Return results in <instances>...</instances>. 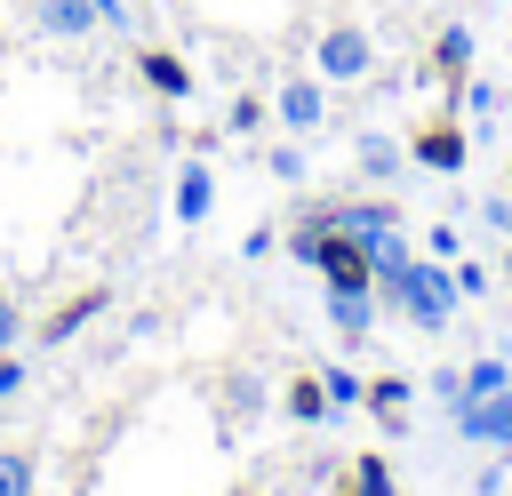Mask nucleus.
<instances>
[{
    "label": "nucleus",
    "mask_w": 512,
    "mask_h": 496,
    "mask_svg": "<svg viewBox=\"0 0 512 496\" xmlns=\"http://www.w3.org/2000/svg\"><path fill=\"white\" fill-rule=\"evenodd\" d=\"M448 272H456V296H488V272H480V264H464V256H456Z\"/></svg>",
    "instance_id": "24"
},
{
    "label": "nucleus",
    "mask_w": 512,
    "mask_h": 496,
    "mask_svg": "<svg viewBox=\"0 0 512 496\" xmlns=\"http://www.w3.org/2000/svg\"><path fill=\"white\" fill-rule=\"evenodd\" d=\"M472 48H480V32H472V24H448V32H440V48H432V64H440V80H448V96L464 88V72H472Z\"/></svg>",
    "instance_id": "10"
},
{
    "label": "nucleus",
    "mask_w": 512,
    "mask_h": 496,
    "mask_svg": "<svg viewBox=\"0 0 512 496\" xmlns=\"http://www.w3.org/2000/svg\"><path fill=\"white\" fill-rule=\"evenodd\" d=\"M16 392H24V360H8V352H0V400H16Z\"/></svg>",
    "instance_id": "26"
},
{
    "label": "nucleus",
    "mask_w": 512,
    "mask_h": 496,
    "mask_svg": "<svg viewBox=\"0 0 512 496\" xmlns=\"http://www.w3.org/2000/svg\"><path fill=\"white\" fill-rule=\"evenodd\" d=\"M136 72H144V88H152V96H168V104H184V96H192V72H184L168 48H144V56H136Z\"/></svg>",
    "instance_id": "11"
},
{
    "label": "nucleus",
    "mask_w": 512,
    "mask_h": 496,
    "mask_svg": "<svg viewBox=\"0 0 512 496\" xmlns=\"http://www.w3.org/2000/svg\"><path fill=\"white\" fill-rule=\"evenodd\" d=\"M0 496H32V456L0 448Z\"/></svg>",
    "instance_id": "20"
},
{
    "label": "nucleus",
    "mask_w": 512,
    "mask_h": 496,
    "mask_svg": "<svg viewBox=\"0 0 512 496\" xmlns=\"http://www.w3.org/2000/svg\"><path fill=\"white\" fill-rule=\"evenodd\" d=\"M16 336H24V312H16V304H8V296H0V352H8V344H16Z\"/></svg>",
    "instance_id": "27"
},
{
    "label": "nucleus",
    "mask_w": 512,
    "mask_h": 496,
    "mask_svg": "<svg viewBox=\"0 0 512 496\" xmlns=\"http://www.w3.org/2000/svg\"><path fill=\"white\" fill-rule=\"evenodd\" d=\"M320 392H328V400H336V416H344V408H352V400H368V384H360V376H352V368H336V360H328V368H320Z\"/></svg>",
    "instance_id": "18"
},
{
    "label": "nucleus",
    "mask_w": 512,
    "mask_h": 496,
    "mask_svg": "<svg viewBox=\"0 0 512 496\" xmlns=\"http://www.w3.org/2000/svg\"><path fill=\"white\" fill-rule=\"evenodd\" d=\"M504 384H512V368H504V360H496V352H488V360H472V368H464V400H488V392H504Z\"/></svg>",
    "instance_id": "15"
},
{
    "label": "nucleus",
    "mask_w": 512,
    "mask_h": 496,
    "mask_svg": "<svg viewBox=\"0 0 512 496\" xmlns=\"http://www.w3.org/2000/svg\"><path fill=\"white\" fill-rule=\"evenodd\" d=\"M320 304H328V328H336V336H352V344L376 328V288H328Z\"/></svg>",
    "instance_id": "8"
},
{
    "label": "nucleus",
    "mask_w": 512,
    "mask_h": 496,
    "mask_svg": "<svg viewBox=\"0 0 512 496\" xmlns=\"http://www.w3.org/2000/svg\"><path fill=\"white\" fill-rule=\"evenodd\" d=\"M424 256H432V264H456V256H464V232H456V224H432V232H424Z\"/></svg>",
    "instance_id": "21"
},
{
    "label": "nucleus",
    "mask_w": 512,
    "mask_h": 496,
    "mask_svg": "<svg viewBox=\"0 0 512 496\" xmlns=\"http://www.w3.org/2000/svg\"><path fill=\"white\" fill-rule=\"evenodd\" d=\"M168 208H176V224H208V208H216V168H208V160H184Z\"/></svg>",
    "instance_id": "7"
},
{
    "label": "nucleus",
    "mask_w": 512,
    "mask_h": 496,
    "mask_svg": "<svg viewBox=\"0 0 512 496\" xmlns=\"http://www.w3.org/2000/svg\"><path fill=\"white\" fill-rule=\"evenodd\" d=\"M312 224H320V232H344L352 248H368V256H376V248L400 232V208H392V200H336V208H320Z\"/></svg>",
    "instance_id": "3"
},
{
    "label": "nucleus",
    "mask_w": 512,
    "mask_h": 496,
    "mask_svg": "<svg viewBox=\"0 0 512 496\" xmlns=\"http://www.w3.org/2000/svg\"><path fill=\"white\" fill-rule=\"evenodd\" d=\"M264 168H272L280 184H304V176H312V160H304V136H288V144H272V152H264Z\"/></svg>",
    "instance_id": "14"
},
{
    "label": "nucleus",
    "mask_w": 512,
    "mask_h": 496,
    "mask_svg": "<svg viewBox=\"0 0 512 496\" xmlns=\"http://www.w3.org/2000/svg\"><path fill=\"white\" fill-rule=\"evenodd\" d=\"M504 456H512V448H488V464L472 472V496H504V472H512Z\"/></svg>",
    "instance_id": "22"
},
{
    "label": "nucleus",
    "mask_w": 512,
    "mask_h": 496,
    "mask_svg": "<svg viewBox=\"0 0 512 496\" xmlns=\"http://www.w3.org/2000/svg\"><path fill=\"white\" fill-rule=\"evenodd\" d=\"M96 312H104V296H80V304H64V312H56V320H48L40 336H48V344H64V336H72V328H88Z\"/></svg>",
    "instance_id": "17"
},
{
    "label": "nucleus",
    "mask_w": 512,
    "mask_h": 496,
    "mask_svg": "<svg viewBox=\"0 0 512 496\" xmlns=\"http://www.w3.org/2000/svg\"><path fill=\"white\" fill-rule=\"evenodd\" d=\"M96 16L104 24H128V0H96Z\"/></svg>",
    "instance_id": "28"
},
{
    "label": "nucleus",
    "mask_w": 512,
    "mask_h": 496,
    "mask_svg": "<svg viewBox=\"0 0 512 496\" xmlns=\"http://www.w3.org/2000/svg\"><path fill=\"white\" fill-rule=\"evenodd\" d=\"M504 280H512V232H504Z\"/></svg>",
    "instance_id": "29"
},
{
    "label": "nucleus",
    "mask_w": 512,
    "mask_h": 496,
    "mask_svg": "<svg viewBox=\"0 0 512 496\" xmlns=\"http://www.w3.org/2000/svg\"><path fill=\"white\" fill-rule=\"evenodd\" d=\"M400 160H408V152H400L392 136H376V128L360 136V176H368V184H392V176H400Z\"/></svg>",
    "instance_id": "12"
},
{
    "label": "nucleus",
    "mask_w": 512,
    "mask_h": 496,
    "mask_svg": "<svg viewBox=\"0 0 512 496\" xmlns=\"http://www.w3.org/2000/svg\"><path fill=\"white\" fill-rule=\"evenodd\" d=\"M448 416H456V440H472V448H512V384L488 392V400H464V408H448Z\"/></svg>",
    "instance_id": "5"
},
{
    "label": "nucleus",
    "mask_w": 512,
    "mask_h": 496,
    "mask_svg": "<svg viewBox=\"0 0 512 496\" xmlns=\"http://www.w3.org/2000/svg\"><path fill=\"white\" fill-rule=\"evenodd\" d=\"M224 128H232V136H248V128H264V104H256V96H240V104L224 112Z\"/></svg>",
    "instance_id": "23"
},
{
    "label": "nucleus",
    "mask_w": 512,
    "mask_h": 496,
    "mask_svg": "<svg viewBox=\"0 0 512 496\" xmlns=\"http://www.w3.org/2000/svg\"><path fill=\"white\" fill-rule=\"evenodd\" d=\"M368 408H376V416H400V408H408V376H376V384H368Z\"/></svg>",
    "instance_id": "19"
},
{
    "label": "nucleus",
    "mask_w": 512,
    "mask_h": 496,
    "mask_svg": "<svg viewBox=\"0 0 512 496\" xmlns=\"http://www.w3.org/2000/svg\"><path fill=\"white\" fill-rule=\"evenodd\" d=\"M288 416H296V424H336V400L320 392V376H296V384H288Z\"/></svg>",
    "instance_id": "13"
},
{
    "label": "nucleus",
    "mask_w": 512,
    "mask_h": 496,
    "mask_svg": "<svg viewBox=\"0 0 512 496\" xmlns=\"http://www.w3.org/2000/svg\"><path fill=\"white\" fill-rule=\"evenodd\" d=\"M344 496H400V488H392V464H384V456H360V464H352V488H344Z\"/></svg>",
    "instance_id": "16"
},
{
    "label": "nucleus",
    "mask_w": 512,
    "mask_h": 496,
    "mask_svg": "<svg viewBox=\"0 0 512 496\" xmlns=\"http://www.w3.org/2000/svg\"><path fill=\"white\" fill-rule=\"evenodd\" d=\"M272 112H280V128H288V136H320V128H328V80H320V72L280 80Z\"/></svg>",
    "instance_id": "4"
},
{
    "label": "nucleus",
    "mask_w": 512,
    "mask_h": 496,
    "mask_svg": "<svg viewBox=\"0 0 512 496\" xmlns=\"http://www.w3.org/2000/svg\"><path fill=\"white\" fill-rule=\"evenodd\" d=\"M32 16H40V32H48V40H88V32L104 24V16H96V0H40Z\"/></svg>",
    "instance_id": "9"
},
{
    "label": "nucleus",
    "mask_w": 512,
    "mask_h": 496,
    "mask_svg": "<svg viewBox=\"0 0 512 496\" xmlns=\"http://www.w3.org/2000/svg\"><path fill=\"white\" fill-rule=\"evenodd\" d=\"M432 392H440L448 408H464V368H432Z\"/></svg>",
    "instance_id": "25"
},
{
    "label": "nucleus",
    "mask_w": 512,
    "mask_h": 496,
    "mask_svg": "<svg viewBox=\"0 0 512 496\" xmlns=\"http://www.w3.org/2000/svg\"><path fill=\"white\" fill-rule=\"evenodd\" d=\"M456 272L448 264H432V256H408L400 272H384L376 280V312H392V320H408V328H424V336H440L448 320H456Z\"/></svg>",
    "instance_id": "1"
},
{
    "label": "nucleus",
    "mask_w": 512,
    "mask_h": 496,
    "mask_svg": "<svg viewBox=\"0 0 512 496\" xmlns=\"http://www.w3.org/2000/svg\"><path fill=\"white\" fill-rule=\"evenodd\" d=\"M408 160H416V168H432V176H456V168L472 160V144H464V128H456V120H432V128L408 144Z\"/></svg>",
    "instance_id": "6"
},
{
    "label": "nucleus",
    "mask_w": 512,
    "mask_h": 496,
    "mask_svg": "<svg viewBox=\"0 0 512 496\" xmlns=\"http://www.w3.org/2000/svg\"><path fill=\"white\" fill-rule=\"evenodd\" d=\"M312 72H320L328 88H360V80L376 72V40H368L360 24H328V32L312 40Z\"/></svg>",
    "instance_id": "2"
}]
</instances>
